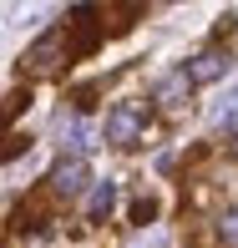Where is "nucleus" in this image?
I'll return each instance as SVG.
<instances>
[{"mask_svg":"<svg viewBox=\"0 0 238 248\" xmlns=\"http://www.w3.org/2000/svg\"><path fill=\"white\" fill-rule=\"evenodd\" d=\"M142 117H147L142 101H122V107L107 117V137H111V142H122V147H132V142L142 137Z\"/></svg>","mask_w":238,"mask_h":248,"instance_id":"f257e3e1","label":"nucleus"},{"mask_svg":"<svg viewBox=\"0 0 238 248\" xmlns=\"http://www.w3.org/2000/svg\"><path fill=\"white\" fill-rule=\"evenodd\" d=\"M86 183H92V172H86V162H81V157H66V162H56V172H51V187H56L61 198L81 193Z\"/></svg>","mask_w":238,"mask_h":248,"instance_id":"f03ea898","label":"nucleus"},{"mask_svg":"<svg viewBox=\"0 0 238 248\" xmlns=\"http://www.w3.org/2000/svg\"><path fill=\"white\" fill-rule=\"evenodd\" d=\"M61 56H66V41L56 36V31H51V36H41L36 46H31L26 66H31V71H56V66H61Z\"/></svg>","mask_w":238,"mask_h":248,"instance_id":"7ed1b4c3","label":"nucleus"},{"mask_svg":"<svg viewBox=\"0 0 238 248\" xmlns=\"http://www.w3.org/2000/svg\"><path fill=\"white\" fill-rule=\"evenodd\" d=\"M223 71H228V56H223V51H203L198 56V61H188V81H218V76Z\"/></svg>","mask_w":238,"mask_h":248,"instance_id":"20e7f679","label":"nucleus"},{"mask_svg":"<svg viewBox=\"0 0 238 248\" xmlns=\"http://www.w3.org/2000/svg\"><path fill=\"white\" fill-rule=\"evenodd\" d=\"M188 86H192V81H188V71H173V76H162V86H157L162 107H173V111H177V107L188 101Z\"/></svg>","mask_w":238,"mask_h":248,"instance_id":"39448f33","label":"nucleus"},{"mask_svg":"<svg viewBox=\"0 0 238 248\" xmlns=\"http://www.w3.org/2000/svg\"><path fill=\"white\" fill-rule=\"evenodd\" d=\"M111 198H117V183H96L92 187V198H86V218H107V213H111Z\"/></svg>","mask_w":238,"mask_h":248,"instance_id":"423d86ee","label":"nucleus"},{"mask_svg":"<svg viewBox=\"0 0 238 248\" xmlns=\"http://www.w3.org/2000/svg\"><path fill=\"white\" fill-rule=\"evenodd\" d=\"M61 137H66V147H71V152H86V147H92V127H86V122H66Z\"/></svg>","mask_w":238,"mask_h":248,"instance_id":"0eeeda50","label":"nucleus"},{"mask_svg":"<svg viewBox=\"0 0 238 248\" xmlns=\"http://www.w3.org/2000/svg\"><path fill=\"white\" fill-rule=\"evenodd\" d=\"M233 117H238V86L228 96H218V107H213V122H233Z\"/></svg>","mask_w":238,"mask_h":248,"instance_id":"6e6552de","label":"nucleus"},{"mask_svg":"<svg viewBox=\"0 0 238 248\" xmlns=\"http://www.w3.org/2000/svg\"><path fill=\"white\" fill-rule=\"evenodd\" d=\"M152 213H157V202H152V198L132 202V223H147V218H152Z\"/></svg>","mask_w":238,"mask_h":248,"instance_id":"1a4fd4ad","label":"nucleus"},{"mask_svg":"<svg viewBox=\"0 0 238 248\" xmlns=\"http://www.w3.org/2000/svg\"><path fill=\"white\" fill-rule=\"evenodd\" d=\"M223 233H228V238H238V213H228V218H223Z\"/></svg>","mask_w":238,"mask_h":248,"instance_id":"9d476101","label":"nucleus"},{"mask_svg":"<svg viewBox=\"0 0 238 248\" xmlns=\"http://www.w3.org/2000/svg\"><path fill=\"white\" fill-rule=\"evenodd\" d=\"M233 152H238V132H233Z\"/></svg>","mask_w":238,"mask_h":248,"instance_id":"9b49d317","label":"nucleus"}]
</instances>
